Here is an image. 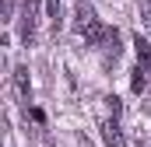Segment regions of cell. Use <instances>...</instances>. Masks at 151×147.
<instances>
[{
  "mask_svg": "<svg viewBox=\"0 0 151 147\" xmlns=\"http://www.w3.org/2000/svg\"><path fill=\"white\" fill-rule=\"evenodd\" d=\"M141 14H144V25H151V0H141Z\"/></svg>",
  "mask_w": 151,
  "mask_h": 147,
  "instance_id": "cell-9",
  "label": "cell"
},
{
  "mask_svg": "<svg viewBox=\"0 0 151 147\" xmlns=\"http://www.w3.org/2000/svg\"><path fill=\"white\" fill-rule=\"evenodd\" d=\"M102 140H106V147H127V137H123V130H119L116 119L102 123Z\"/></svg>",
  "mask_w": 151,
  "mask_h": 147,
  "instance_id": "cell-3",
  "label": "cell"
},
{
  "mask_svg": "<svg viewBox=\"0 0 151 147\" xmlns=\"http://www.w3.org/2000/svg\"><path fill=\"white\" fill-rule=\"evenodd\" d=\"M144 84H148V70H144V67H137V70H134V77H130V88L141 95V91H144Z\"/></svg>",
  "mask_w": 151,
  "mask_h": 147,
  "instance_id": "cell-7",
  "label": "cell"
},
{
  "mask_svg": "<svg viewBox=\"0 0 151 147\" xmlns=\"http://www.w3.org/2000/svg\"><path fill=\"white\" fill-rule=\"evenodd\" d=\"M46 14H49L53 28H60V0H46Z\"/></svg>",
  "mask_w": 151,
  "mask_h": 147,
  "instance_id": "cell-8",
  "label": "cell"
},
{
  "mask_svg": "<svg viewBox=\"0 0 151 147\" xmlns=\"http://www.w3.org/2000/svg\"><path fill=\"white\" fill-rule=\"evenodd\" d=\"M35 14H39V0H25V11H21V39L35 35Z\"/></svg>",
  "mask_w": 151,
  "mask_h": 147,
  "instance_id": "cell-2",
  "label": "cell"
},
{
  "mask_svg": "<svg viewBox=\"0 0 151 147\" xmlns=\"http://www.w3.org/2000/svg\"><path fill=\"white\" fill-rule=\"evenodd\" d=\"M134 49H137V67H144L151 74V42L141 35H134Z\"/></svg>",
  "mask_w": 151,
  "mask_h": 147,
  "instance_id": "cell-4",
  "label": "cell"
},
{
  "mask_svg": "<svg viewBox=\"0 0 151 147\" xmlns=\"http://www.w3.org/2000/svg\"><path fill=\"white\" fill-rule=\"evenodd\" d=\"M109 32H113V28H106L102 21H95V25H91V28L84 32V42H88V46H106V39H109Z\"/></svg>",
  "mask_w": 151,
  "mask_h": 147,
  "instance_id": "cell-5",
  "label": "cell"
},
{
  "mask_svg": "<svg viewBox=\"0 0 151 147\" xmlns=\"http://www.w3.org/2000/svg\"><path fill=\"white\" fill-rule=\"evenodd\" d=\"M95 21H99V18H95V7H91L88 0H81V4L74 7V32H77V35H84Z\"/></svg>",
  "mask_w": 151,
  "mask_h": 147,
  "instance_id": "cell-1",
  "label": "cell"
},
{
  "mask_svg": "<svg viewBox=\"0 0 151 147\" xmlns=\"http://www.w3.org/2000/svg\"><path fill=\"white\" fill-rule=\"evenodd\" d=\"M14 84H18V95L28 98L32 95V84H28V67H14Z\"/></svg>",
  "mask_w": 151,
  "mask_h": 147,
  "instance_id": "cell-6",
  "label": "cell"
}]
</instances>
